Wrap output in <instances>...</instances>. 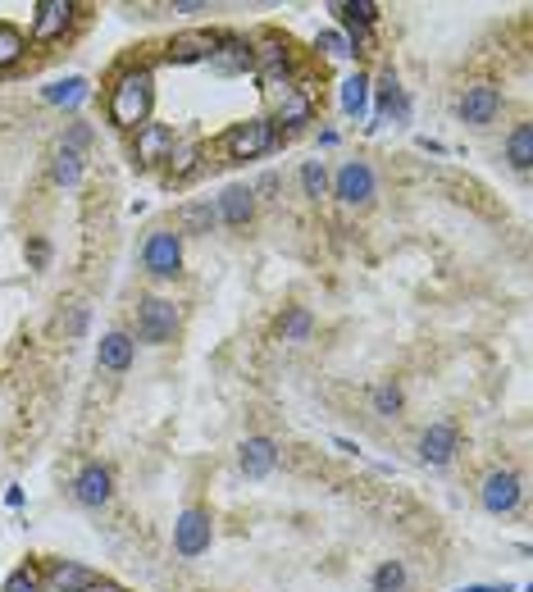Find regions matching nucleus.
<instances>
[{
    "label": "nucleus",
    "instance_id": "obj_1",
    "mask_svg": "<svg viewBox=\"0 0 533 592\" xmlns=\"http://www.w3.org/2000/svg\"><path fill=\"white\" fill-rule=\"evenodd\" d=\"M151 69H123L119 78H114L110 87V119L119 123V128H142L146 114H151Z\"/></svg>",
    "mask_w": 533,
    "mask_h": 592
},
{
    "label": "nucleus",
    "instance_id": "obj_2",
    "mask_svg": "<svg viewBox=\"0 0 533 592\" xmlns=\"http://www.w3.org/2000/svg\"><path fill=\"white\" fill-rule=\"evenodd\" d=\"M278 146V128L269 119H246V123H233L224 137V151L233 160H256V155H269Z\"/></svg>",
    "mask_w": 533,
    "mask_h": 592
},
{
    "label": "nucleus",
    "instance_id": "obj_3",
    "mask_svg": "<svg viewBox=\"0 0 533 592\" xmlns=\"http://www.w3.org/2000/svg\"><path fill=\"white\" fill-rule=\"evenodd\" d=\"M174 328H178V306H174V301H164V296H146L142 310H137V337L160 347V342L174 337Z\"/></svg>",
    "mask_w": 533,
    "mask_h": 592
},
{
    "label": "nucleus",
    "instance_id": "obj_4",
    "mask_svg": "<svg viewBox=\"0 0 533 592\" xmlns=\"http://www.w3.org/2000/svg\"><path fill=\"white\" fill-rule=\"evenodd\" d=\"M142 265L151 269V274H160V278L178 274V265H183V246H178V233H169V228H155V233L146 237V246H142Z\"/></svg>",
    "mask_w": 533,
    "mask_h": 592
},
{
    "label": "nucleus",
    "instance_id": "obj_5",
    "mask_svg": "<svg viewBox=\"0 0 533 592\" xmlns=\"http://www.w3.org/2000/svg\"><path fill=\"white\" fill-rule=\"evenodd\" d=\"M210 538H215V529H210V515L205 511H183L174 524V552L178 556H201L210 552Z\"/></svg>",
    "mask_w": 533,
    "mask_h": 592
},
{
    "label": "nucleus",
    "instance_id": "obj_6",
    "mask_svg": "<svg viewBox=\"0 0 533 592\" xmlns=\"http://www.w3.org/2000/svg\"><path fill=\"white\" fill-rule=\"evenodd\" d=\"M251 69L265 87H287V41L278 37H260V46H251Z\"/></svg>",
    "mask_w": 533,
    "mask_h": 592
},
{
    "label": "nucleus",
    "instance_id": "obj_7",
    "mask_svg": "<svg viewBox=\"0 0 533 592\" xmlns=\"http://www.w3.org/2000/svg\"><path fill=\"white\" fill-rule=\"evenodd\" d=\"M333 192L347 205H365L369 196H374V169H369L365 160H347L338 169V178H333Z\"/></svg>",
    "mask_w": 533,
    "mask_h": 592
},
{
    "label": "nucleus",
    "instance_id": "obj_8",
    "mask_svg": "<svg viewBox=\"0 0 533 592\" xmlns=\"http://www.w3.org/2000/svg\"><path fill=\"white\" fill-rule=\"evenodd\" d=\"M210 69L215 73H246L251 69V41L246 37H215V51H210Z\"/></svg>",
    "mask_w": 533,
    "mask_h": 592
},
{
    "label": "nucleus",
    "instance_id": "obj_9",
    "mask_svg": "<svg viewBox=\"0 0 533 592\" xmlns=\"http://www.w3.org/2000/svg\"><path fill=\"white\" fill-rule=\"evenodd\" d=\"M515 501H520V479H515L511 470H492L488 479H483V506H488L492 515L515 511Z\"/></svg>",
    "mask_w": 533,
    "mask_h": 592
},
{
    "label": "nucleus",
    "instance_id": "obj_10",
    "mask_svg": "<svg viewBox=\"0 0 533 592\" xmlns=\"http://www.w3.org/2000/svg\"><path fill=\"white\" fill-rule=\"evenodd\" d=\"M137 164H160L169 160V151H174V128H164V123H142L137 128Z\"/></svg>",
    "mask_w": 533,
    "mask_h": 592
},
{
    "label": "nucleus",
    "instance_id": "obj_11",
    "mask_svg": "<svg viewBox=\"0 0 533 592\" xmlns=\"http://www.w3.org/2000/svg\"><path fill=\"white\" fill-rule=\"evenodd\" d=\"M73 19V5L69 0H41L37 14H32V37L37 41H55Z\"/></svg>",
    "mask_w": 533,
    "mask_h": 592
},
{
    "label": "nucleus",
    "instance_id": "obj_12",
    "mask_svg": "<svg viewBox=\"0 0 533 592\" xmlns=\"http://www.w3.org/2000/svg\"><path fill=\"white\" fill-rule=\"evenodd\" d=\"M210 51H215V32H187V37L169 41L164 60L169 64H205L210 60Z\"/></svg>",
    "mask_w": 533,
    "mask_h": 592
},
{
    "label": "nucleus",
    "instance_id": "obj_13",
    "mask_svg": "<svg viewBox=\"0 0 533 592\" xmlns=\"http://www.w3.org/2000/svg\"><path fill=\"white\" fill-rule=\"evenodd\" d=\"M73 497H78L82 506H105V501H110V470H105V465H87V470L73 479Z\"/></svg>",
    "mask_w": 533,
    "mask_h": 592
},
{
    "label": "nucleus",
    "instance_id": "obj_14",
    "mask_svg": "<svg viewBox=\"0 0 533 592\" xmlns=\"http://www.w3.org/2000/svg\"><path fill=\"white\" fill-rule=\"evenodd\" d=\"M497 105H502V92L488 87V82H479V87H470V92L461 96V119L465 123H488L492 114H497Z\"/></svg>",
    "mask_w": 533,
    "mask_h": 592
},
{
    "label": "nucleus",
    "instance_id": "obj_15",
    "mask_svg": "<svg viewBox=\"0 0 533 592\" xmlns=\"http://www.w3.org/2000/svg\"><path fill=\"white\" fill-rule=\"evenodd\" d=\"M451 456H456V429H451V424H433V429H424V438H420V460L424 465H447Z\"/></svg>",
    "mask_w": 533,
    "mask_h": 592
},
{
    "label": "nucleus",
    "instance_id": "obj_16",
    "mask_svg": "<svg viewBox=\"0 0 533 592\" xmlns=\"http://www.w3.org/2000/svg\"><path fill=\"white\" fill-rule=\"evenodd\" d=\"M96 365L110 369V374H123V369L133 365V337L128 333H105L101 347H96Z\"/></svg>",
    "mask_w": 533,
    "mask_h": 592
},
{
    "label": "nucleus",
    "instance_id": "obj_17",
    "mask_svg": "<svg viewBox=\"0 0 533 592\" xmlns=\"http://www.w3.org/2000/svg\"><path fill=\"white\" fill-rule=\"evenodd\" d=\"M310 114H315V101H310L306 87H283V96H278V123L301 128V123H310Z\"/></svg>",
    "mask_w": 533,
    "mask_h": 592
},
{
    "label": "nucleus",
    "instance_id": "obj_18",
    "mask_svg": "<svg viewBox=\"0 0 533 592\" xmlns=\"http://www.w3.org/2000/svg\"><path fill=\"white\" fill-rule=\"evenodd\" d=\"M256 215V192L251 187H228L224 196H219V219L224 224H246V219Z\"/></svg>",
    "mask_w": 533,
    "mask_h": 592
},
{
    "label": "nucleus",
    "instance_id": "obj_19",
    "mask_svg": "<svg viewBox=\"0 0 533 592\" xmlns=\"http://www.w3.org/2000/svg\"><path fill=\"white\" fill-rule=\"evenodd\" d=\"M274 460H278V451L269 438H246L242 442V470L251 474V479H265V474L274 470Z\"/></svg>",
    "mask_w": 533,
    "mask_h": 592
},
{
    "label": "nucleus",
    "instance_id": "obj_20",
    "mask_svg": "<svg viewBox=\"0 0 533 592\" xmlns=\"http://www.w3.org/2000/svg\"><path fill=\"white\" fill-rule=\"evenodd\" d=\"M92 579H96V574L87 570V565H73V561H60V565L51 570V588H55V592H82Z\"/></svg>",
    "mask_w": 533,
    "mask_h": 592
},
{
    "label": "nucleus",
    "instance_id": "obj_21",
    "mask_svg": "<svg viewBox=\"0 0 533 592\" xmlns=\"http://www.w3.org/2000/svg\"><path fill=\"white\" fill-rule=\"evenodd\" d=\"M23 55H28V37L14 23H0V69H14Z\"/></svg>",
    "mask_w": 533,
    "mask_h": 592
},
{
    "label": "nucleus",
    "instance_id": "obj_22",
    "mask_svg": "<svg viewBox=\"0 0 533 592\" xmlns=\"http://www.w3.org/2000/svg\"><path fill=\"white\" fill-rule=\"evenodd\" d=\"M365 105H369V78L365 73H351L347 82H342V110L347 114H365Z\"/></svg>",
    "mask_w": 533,
    "mask_h": 592
},
{
    "label": "nucleus",
    "instance_id": "obj_23",
    "mask_svg": "<svg viewBox=\"0 0 533 592\" xmlns=\"http://www.w3.org/2000/svg\"><path fill=\"white\" fill-rule=\"evenodd\" d=\"M506 155H511L515 169H529V164H533V128H529V123H515L511 142H506Z\"/></svg>",
    "mask_w": 533,
    "mask_h": 592
},
{
    "label": "nucleus",
    "instance_id": "obj_24",
    "mask_svg": "<svg viewBox=\"0 0 533 592\" xmlns=\"http://www.w3.org/2000/svg\"><path fill=\"white\" fill-rule=\"evenodd\" d=\"M196 164H201V146L196 142H174V151H169V169H174V178H192Z\"/></svg>",
    "mask_w": 533,
    "mask_h": 592
},
{
    "label": "nucleus",
    "instance_id": "obj_25",
    "mask_svg": "<svg viewBox=\"0 0 533 592\" xmlns=\"http://www.w3.org/2000/svg\"><path fill=\"white\" fill-rule=\"evenodd\" d=\"M55 183L60 187H73L78 183V174H82V155L78 151H69V146H60V151H55Z\"/></svg>",
    "mask_w": 533,
    "mask_h": 592
},
{
    "label": "nucleus",
    "instance_id": "obj_26",
    "mask_svg": "<svg viewBox=\"0 0 533 592\" xmlns=\"http://www.w3.org/2000/svg\"><path fill=\"white\" fill-rule=\"evenodd\" d=\"M46 101H51V105H78V101H87V82H82V78L55 82V87H46Z\"/></svg>",
    "mask_w": 533,
    "mask_h": 592
},
{
    "label": "nucleus",
    "instance_id": "obj_27",
    "mask_svg": "<svg viewBox=\"0 0 533 592\" xmlns=\"http://www.w3.org/2000/svg\"><path fill=\"white\" fill-rule=\"evenodd\" d=\"M178 219H183V228H192V233H210L219 219V205H187Z\"/></svg>",
    "mask_w": 533,
    "mask_h": 592
},
{
    "label": "nucleus",
    "instance_id": "obj_28",
    "mask_svg": "<svg viewBox=\"0 0 533 592\" xmlns=\"http://www.w3.org/2000/svg\"><path fill=\"white\" fill-rule=\"evenodd\" d=\"M374 592H406V570L401 561H383L379 574H374Z\"/></svg>",
    "mask_w": 533,
    "mask_h": 592
},
{
    "label": "nucleus",
    "instance_id": "obj_29",
    "mask_svg": "<svg viewBox=\"0 0 533 592\" xmlns=\"http://www.w3.org/2000/svg\"><path fill=\"white\" fill-rule=\"evenodd\" d=\"M301 183H306V196H324V192H328V169H324V160H306V169H301Z\"/></svg>",
    "mask_w": 533,
    "mask_h": 592
},
{
    "label": "nucleus",
    "instance_id": "obj_30",
    "mask_svg": "<svg viewBox=\"0 0 533 592\" xmlns=\"http://www.w3.org/2000/svg\"><path fill=\"white\" fill-rule=\"evenodd\" d=\"M278 333H283V342H301V337L310 333V315L306 310H287V319L278 324Z\"/></svg>",
    "mask_w": 533,
    "mask_h": 592
},
{
    "label": "nucleus",
    "instance_id": "obj_31",
    "mask_svg": "<svg viewBox=\"0 0 533 592\" xmlns=\"http://www.w3.org/2000/svg\"><path fill=\"white\" fill-rule=\"evenodd\" d=\"M379 101H383V110H388V114H406V96H401V87H397V78H392V73H383Z\"/></svg>",
    "mask_w": 533,
    "mask_h": 592
},
{
    "label": "nucleus",
    "instance_id": "obj_32",
    "mask_svg": "<svg viewBox=\"0 0 533 592\" xmlns=\"http://www.w3.org/2000/svg\"><path fill=\"white\" fill-rule=\"evenodd\" d=\"M0 592H46V588H41V574L23 565V570H14L10 579H5V588H0Z\"/></svg>",
    "mask_w": 533,
    "mask_h": 592
},
{
    "label": "nucleus",
    "instance_id": "obj_33",
    "mask_svg": "<svg viewBox=\"0 0 533 592\" xmlns=\"http://www.w3.org/2000/svg\"><path fill=\"white\" fill-rule=\"evenodd\" d=\"M319 51L333 55V60H347V55H356V51H351V41L342 37V32H319Z\"/></svg>",
    "mask_w": 533,
    "mask_h": 592
},
{
    "label": "nucleus",
    "instance_id": "obj_34",
    "mask_svg": "<svg viewBox=\"0 0 533 592\" xmlns=\"http://www.w3.org/2000/svg\"><path fill=\"white\" fill-rule=\"evenodd\" d=\"M374 410H379V415H397V410H401V392L392 388V383L374 388Z\"/></svg>",
    "mask_w": 533,
    "mask_h": 592
},
{
    "label": "nucleus",
    "instance_id": "obj_35",
    "mask_svg": "<svg viewBox=\"0 0 533 592\" xmlns=\"http://www.w3.org/2000/svg\"><path fill=\"white\" fill-rule=\"evenodd\" d=\"M342 10H347L356 23H365V28H369V23H374V14H379V5H374V0H360V5H342Z\"/></svg>",
    "mask_w": 533,
    "mask_h": 592
},
{
    "label": "nucleus",
    "instance_id": "obj_36",
    "mask_svg": "<svg viewBox=\"0 0 533 592\" xmlns=\"http://www.w3.org/2000/svg\"><path fill=\"white\" fill-rule=\"evenodd\" d=\"M87 142H92V128H87V123H73V128H69V137H64V146L82 155V146H87Z\"/></svg>",
    "mask_w": 533,
    "mask_h": 592
},
{
    "label": "nucleus",
    "instance_id": "obj_37",
    "mask_svg": "<svg viewBox=\"0 0 533 592\" xmlns=\"http://www.w3.org/2000/svg\"><path fill=\"white\" fill-rule=\"evenodd\" d=\"M82 592H123V588H119V583H114V579H101V574H96V579L87 583V588H82Z\"/></svg>",
    "mask_w": 533,
    "mask_h": 592
},
{
    "label": "nucleus",
    "instance_id": "obj_38",
    "mask_svg": "<svg viewBox=\"0 0 533 592\" xmlns=\"http://www.w3.org/2000/svg\"><path fill=\"white\" fill-rule=\"evenodd\" d=\"M461 592H506V583L497 588V583H470V588H461Z\"/></svg>",
    "mask_w": 533,
    "mask_h": 592
}]
</instances>
